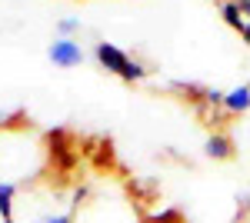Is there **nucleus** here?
I'll use <instances>...</instances> for the list:
<instances>
[{
  "label": "nucleus",
  "mask_w": 250,
  "mask_h": 223,
  "mask_svg": "<svg viewBox=\"0 0 250 223\" xmlns=\"http://www.w3.org/2000/svg\"><path fill=\"white\" fill-rule=\"evenodd\" d=\"M204 150H207V157H213V160H230V157H233V140H230V133L213 130L210 137H207Z\"/></svg>",
  "instance_id": "39448f33"
},
{
  "label": "nucleus",
  "mask_w": 250,
  "mask_h": 223,
  "mask_svg": "<svg viewBox=\"0 0 250 223\" xmlns=\"http://www.w3.org/2000/svg\"><path fill=\"white\" fill-rule=\"evenodd\" d=\"M94 57L107 74L120 77L124 83H140V80H147V74H150L144 60L130 57L127 50H120L117 43H107V40H97L94 43Z\"/></svg>",
  "instance_id": "7ed1b4c3"
},
{
  "label": "nucleus",
  "mask_w": 250,
  "mask_h": 223,
  "mask_svg": "<svg viewBox=\"0 0 250 223\" xmlns=\"http://www.w3.org/2000/svg\"><path fill=\"white\" fill-rule=\"evenodd\" d=\"M147 223H154V220H147Z\"/></svg>",
  "instance_id": "ddd939ff"
},
{
  "label": "nucleus",
  "mask_w": 250,
  "mask_h": 223,
  "mask_svg": "<svg viewBox=\"0 0 250 223\" xmlns=\"http://www.w3.org/2000/svg\"><path fill=\"white\" fill-rule=\"evenodd\" d=\"M204 103H210L217 110H224V90H217V87H204Z\"/></svg>",
  "instance_id": "1a4fd4ad"
},
{
  "label": "nucleus",
  "mask_w": 250,
  "mask_h": 223,
  "mask_svg": "<svg viewBox=\"0 0 250 223\" xmlns=\"http://www.w3.org/2000/svg\"><path fill=\"white\" fill-rule=\"evenodd\" d=\"M237 206H240V210L247 213V210H250V193H244V197H237Z\"/></svg>",
  "instance_id": "9d476101"
},
{
  "label": "nucleus",
  "mask_w": 250,
  "mask_h": 223,
  "mask_svg": "<svg viewBox=\"0 0 250 223\" xmlns=\"http://www.w3.org/2000/svg\"><path fill=\"white\" fill-rule=\"evenodd\" d=\"M80 34V20L77 17H60L57 20V37H77Z\"/></svg>",
  "instance_id": "6e6552de"
},
{
  "label": "nucleus",
  "mask_w": 250,
  "mask_h": 223,
  "mask_svg": "<svg viewBox=\"0 0 250 223\" xmlns=\"http://www.w3.org/2000/svg\"><path fill=\"white\" fill-rule=\"evenodd\" d=\"M250 110V87L247 83H240V87H233V90L224 93V113H247Z\"/></svg>",
  "instance_id": "423d86ee"
},
{
  "label": "nucleus",
  "mask_w": 250,
  "mask_h": 223,
  "mask_svg": "<svg viewBox=\"0 0 250 223\" xmlns=\"http://www.w3.org/2000/svg\"><path fill=\"white\" fill-rule=\"evenodd\" d=\"M50 163L47 137L30 123H0V183L27 186Z\"/></svg>",
  "instance_id": "f257e3e1"
},
{
  "label": "nucleus",
  "mask_w": 250,
  "mask_h": 223,
  "mask_svg": "<svg viewBox=\"0 0 250 223\" xmlns=\"http://www.w3.org/2000/svg\"><path fill=\"white\" fill-rule=\"evenodd\" d=\"M240 40H244V43H247V47H250V20H247V23H244V30H240Z\"/></svg>",
  "instance_id": "9b49d317"
},
{
  "label": "nucleus",
  "mask_w": 250,
  "mask_h": 223,
  "mask_svg": "<svg viewBox=\"0 0 250 223\" xmlns=\"http://www.w3.org/2000/svg\"><path fill=\"white\" fill-rule=\"evenodd\" d=\"M74 223H140V210L120 186L97 193L80 186L74 193Z\"/></svg>",
  "instance_id": "f03ea898"
},
{
  "label": "nucleus",
  "mask_w": 250,
  "mask_h": 223,
  "mask_svg": "<svg viewBox=\"0 0 250 223\" xmlns=\"http://www.w3.org/2000/svg\"><path fill=\"white\" fill-rule=\"evenodd\" d=\"M220 17H224V23H227L230 30H237V34H240V30H244V23H247V20H244V10H240V3H237V0H220Z\"/></svg>",
  "instance_id": "0eeeda50"
},
{
  "label": "nucleus",
  "mask_w": 250,
  "mask_h": 223,
  "mask_svg": "<svg viewBox=\"0 0 250 223\" xmlns=\"http://www.w3.org/2000/svg\"><path fill=\"white\" fill-rule=\"evenodd\" d=\"M237 3H247V0H237Z\"/></svg>",
  "instance_id": "f8f14e48"
},
{
  "label": "nucleus",
  "mask_w": 250,
  "mask_h": 223,
  "mask_svg": "<svg viewBox=\"0 0 250 223\" xmlns=\"http://www.w3.org/2000/svg\"><path fill=\"white\" fill-rule=\"evenodd\" d=\"M247 87H250V83H247Z\"/></svg>",
  "instance_id": "4468645a"
},
{
  "label": "nucleus",
  "mask_w": 250,
  "mask_h": 223,
  "mask_svg": "<svg viewBox=\"0 0 250 223\" xmlns=\"http://www.w3.org/2000/svg\"><path fill=\"white\" fill-rule=\"evenodd\" d=\"M47 57H50L54 67H63V70H74V67H80L87 60L77 37H54V43L47 47Z\"/></svg>",
  "instance_id": "20e7f679"
}]
</instances>
